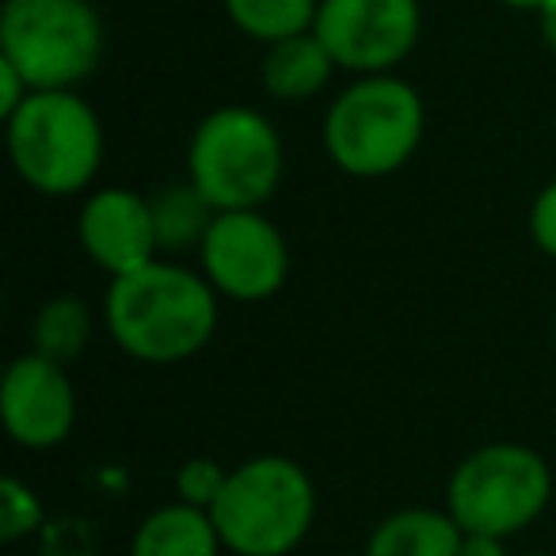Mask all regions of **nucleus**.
Returning a JSON list of instances; mask_svg holds the SVG:
<instances>
[{"mask_svg": "<svg viewBox=\"0 0 556 556\" xmlns=\"http://www.w3.org/2000/svg\"><path fill=\"white\" fill-rule=\"evenodd\" d=\"M199 252L210 287L232 302H263L287 282V240L260 210H217Z\"/></svg>", "mask_w": 556, "mask_h": 556, "instance_id": "obj_9", "label": "nucleus"}, {"mask_svg": "<svg viewBox=\"0 0 556 556\" xmlns=\"http://www.w3.org/2000/svg\"><path fill=\"white\" fill-rule=\"evenodd\" d=\"M0 416L12 439L27 450H50L70 439L73 419H77V396H73L62 363L39 351L16 358L0 386Z\"/></svg>", "mask_w": 556, "mask_h": 556, "instance_id": "obj_10", "label": "nucleus"}, {"mask_svg": "<svg viewBox=\"0 0 556 556\" xmlns=\"http://www.w3.org/2000/svg\"><path fill=\"white\" fill-rule=\"evenodd\" d=\"M225 16L240 35L255 42H282L305 35L317 24L320 0H222Z\"/></svg>", "mask_w": 556, "mask_h": 556, "instance_id": "obj_15", "label": "nucleus"}, {"mask_svg": "<svg viewBox=\"0 0 556 556\" xmlns=\"http://www.w3.org/2000/svg\"><path fill=\"white\" fill-rule=\"evenodd\" d=\"M222 538L206 507L194 503H172L161 507L138 526L130 556H217Z\"/></svg>", "mask_w": 556, "mask_h": 556, "instance_id": "obj_14", "label": "nucleus"}, {"mask_svg": "<svg viewBox=\"0 0 556 556\" xmlns=\"http://www.w3.org/2000/svg\"><path fill=\"white\" fill-rule=\"evenodd\" d=\"M214 294L210 278L153 260L111 282L103 317L126 355L141 363H179L199 355L214 336Z\"/></svg>", "mask_w": 556, "mask_h": 556, "instance_id": "obj_1", "label": "nucleus"}, {"mask_svg": "<svg viewBox=\"0 0 556 556\" xmlns=\"http://www.w3.org/2000/svg\"><path fill=\"white\" fill-rule=\"evenodd\" d=\"M424 100L408 80L366 73L332 100L320 138L340 172L378 179L408 164L424 141Z\"/></svg>", "mask_w": 556, "mask_h": 556, "instance_id": "obj_3", "label": "nucleus"}, {"mask_svg": "<svg viewBox=\"0 0 556 556\" xmlns=\"http://www.w3.org/2000/svg\"><path fill=\"white\" fill-rule=\"evenodd\" d=\"M553 495V472L545 457L515 442L469 454L454 469L446 488V507L465 533L510 538L545 510Z\"/></svg>", "mask_w": 556, "mask_h": 556, "instance_id": "obj_7", "label": "nucleus"}, {"mask_svg": "<svg viewBox=\"0 0 556 556\" xmlns=\"http://www.w3.org/2000/svg\"><path fill=\"white\" fill-rule=\"evenodd\" d=\"M225 477H229V472H222V465L191 462V465H184V469H179L176 488H179V495H184V503H194V507L210 510V503H214L217 492H222Z\"/></svg>", "mask_w": 556, "mask_h": 556, "instance_id": "obj_19", "label": "nucleus"}, {"mask_svg": "<svg viewBox=\"0 0 556 556\" xmlns=\"http://www.w3.org/2000/svg\"><path fill=\"white\" fill-rule=\"evenodd\" d=\"M500 4H507V9H518V12H541L548 0H500Z\"/></svg>", "mask_w": 556, "mask_h": 556, "instance_id": "obj_24", "label": "nucleus"}, {"mask_svg": "<svg viewBox=\"0 0 556 556\" xmlns=\"http://www.w3.org/2000/svg\"><path fill=\"white\" fill-rule=\"evenodd\" d=\"M340 70L336 58L328 54V47L317 39V31L290 35L282 42H270L260 65V85L270 100H309L320 88H328L332 73Z\"/></svg>", "mask_w": 556, "mask_h": 556, "instance_id": "obj_12", "label": "nucleus"}, {"mask_svg": "<svg viewBox=\"0 0 556 556\" xmlns=\"http://www.w3.org/2000/svg\"><path fill=\"white\" fill-rule=\"evenodd\" d=\"M187 172L214 210H255L282 179V141L260 111L217 108L191 134Z\"/></svg>", "mask_w": 556, "mask_h": 556, "instance_id": "obj_6", "label": "nucleus"}, {"mask_svg": "<svg viewBox=\"0 0 556 556\" xmlns=\"http://www.w3.org/2000/svg\"><path fill=\"white\" fill-rule=\"evenodd\" d=\"M77 232L85 252L115 278L153 263L156 252L153 202L141 199L138 191H118V187L96 191L80 206Z\"/></svg>", "mask_w": 556, "mask_h": 556, "instance_id": "obj_11", "label": "nucleus"}, {"mask_svg": "<svg viewBox=\"0 0 556 556\" xmlns=\"http://www.w3.org/2000/svg\"><path fill=\"white\" fill-rule=\"evenodd\" d=\"M538 24H541V39H545V47L556 54V0H548L545 9L538 12Z\"/></svg>", "mask_w": 556, "mask_h": 556, "instance_id": "obj_23", "label": "nucleus"}, {"mask_svg": "<svg viewBox=\"0 0 556 556\" xmlns=\"http://www.w3.org/2000/svg\"><path fill=\"white\" fill-rule=\"evenodd\" d=\"M317 39L340 70L389 73L416 50L424 31L419 0H320Z\"/></svg>", "mask_w": 556, "mask_h": 556, "instance_id": "obj_8", "label": "nucleus"}, {"mask_svg": "<svg viewBox=\"0 0 556 556\" xmlns=\"http://www.w3.org/2000/svg\"><path fill=\"white\" fill-rule=\"evenodd\" d=\"M88 336H92V313H88V305L80 298H54L39 313V320H35L31 340L39 355L65 366L70 358H77L85 351Z\"/></svg>", "mask_w": 556, "mask_h": 556, "instance_id": "obj_17", "label": "nucleus"}, {"mask_svg": "<svg viewBox=\"0 0 556 556\" xmlns=\"http://www.w3.org/2000/svg\"><path fill=\"white\" fill-rule=\"evenodd\" d=\"M39 522H42L39 495H35L27 484H20V480L9 477L4 484H0V538L16 541V538H24V533H31Z\"/></svg>", "mask_w": 556, "mask_h": 556, "instance_id": "obj_18", "label": "nucleus"}, {"mask_svg": "<svg viewBox=\"0 0 556 556\" xmlns=\"http://www.w3.org/2000/svg\"><path fill=\"white\" fill-rule=\"evenodd\" d=\"M0 58L12 62L31 92L73 88L103 58V20L92 0H4Z\"/></svg>", "mask_w": 556, "mask_h": 556, "instance_id": "obj_5", "label": "nucleus"}, {"mask_svg": "<svg viewBox=\"0 0 556 556\" xmlns=\"http://www.w3.org/2000/svg\"><path fill=\"white\" fill-rule=\"evenodd\" d=\"M530 556H548V553H530Z\"/></svg>", "mask_w": 556, "mask_h": 556, "instance_id": "obj_25", "label": "nucleus"}, {"mask_svg": "<svg viewBox=\"0 0 556 556\" xmlns=\"http://www.w3.org/2000/svg\"><path fill=\"white\" fill-rule=\"evenodd\" d=\"M530 232H533V240H538L541 252L556 260V179L538 194V199H533Z\"/></svg>", "mask_w": 556, "mask_h": 556, "instance_id": "obj_20", "label": "nucleus"}, {"mask_svg": "<svg viewBox=\"0 0 556 556\" xmlns=\"http://www.w3.org/2000/svg\"><path fill=\"white\" fill-rule=\"evenodd\" d=\"M9 123V153L20 179L42 194H77L103 161V126L73 88L31 92Z\"/></svg>", "mask_w": 556, "mask_h": 556, "instance_id": "obj_4", "label": "nucleus"}, {"mask_svg": "<svg viewBox=\"0 0 556 556\" xmlns=\"http://www.w3.org/2000/svg\"><path fill=\"white\" fill-rule=\"evenodd\" d=\"M317 510L313 480L290 457H252L225 477L210 518L237 556H287L305 541Z\"/></svg>", "mask_w": 556, "mask_h": 556, "instance_id": "obj_2", "label": "nucleus"}, {"mask_svg": "<svg viewBox=\"0 0 556 556\" xmlns=\"http://www.w3.org/2000/svg\"><path fill=\"white\" fill-rule=\"evenodd\" d=\"M217 210L206 202V194L194 184L164 187L153 199V225L156 248H191L206 240V229L214 225Z\"/></svg>", "mask_w": 556, "mask_h": 556, "instance_id": "obj_16", "label": "nucleus"}, {"mask_svg": "<svg viewBox=\"0 0 556 556\" xmlns=\"http://www.w3.org/2000/svg\"><path fill=\"white\" fill-rule=\"evenodd\" d=\"M457 556H507V553H503V538H492V533H465L462 553Z\"/></svg>", "mask_w": 556, "mask_h": 556, "instance_id": "obj_22", "label": "nucleus"}, {"mask_svg": "<svg viewBox=\"0 0 556 556\" xmlns=\"http://www.w3.org/2000/svg\"><path fill=\"white\" fill-rule=\"evenodd\" d=\"M465 530L450 510H396L366 541V556H457Z\"/></svg>", "mask_w": 556, "mask_h": 556, "instance_id": "obj_13", "label": "nucleus"}, {"mask_svg": "<svg viewBox=\"0 0 556 556\" xmlns=\"http://www.w3.org/2000/svg\"><path fill=\"white\" fill-rule=\"evenodd\" d=\"M27 96H31V85L24 80V73H20L12 62H4V58H0V115L12 118Z\"/></svg>", "mask_w": 556, "mask_h": 556, "instance_id": "obj_21", "label": "nucleus"}]
</instances>
